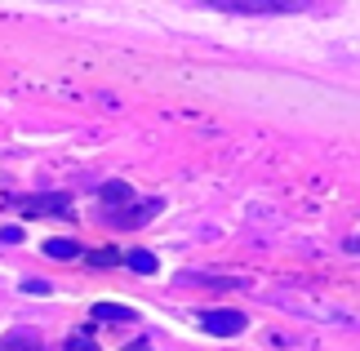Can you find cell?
I'll use <instances>...</instances> for the list:
<instances>
[{"label":"cell","mask_w":360,"mask_h":351,"mask_svg":"<svg viewBox=\"0 0 360 351\" xmlns=\"http://www.w3.org/2000/svg\"><path fill=\"white\" fill-rule=\"evenodd\" d=\"M200 329L214 333V338H236V333L245 329V316L227 312V307H214V312H200Z\"/></svg>","instance_id":"obj_1"},{"label":"cell","mask_w":360,"mask_h":351,"mask_svg":"<svg viewBox=\"0 0 360 351\" xmlns=\"http://www.w3.org/2000/svg\"><path fill=\"white\" fill-rule=\"evenodd\" d=\"M22 214H72V196H63V191H49V196H22L18 200Z\"/></svg>","instance_id":"obj_2"},{"label":"cell","mask_w":360,"mask_h":351,"mask_svg":"<svg viewBox=\"0 0 360 351\" xmlns=\"http://www.w3.org/2000/svg\"><path fill=\"white\" fill-rule=\"evenodd\" d=\"M0 351H40V338L32 329H13V333L0 338Z\"/></svg>","instance_id":"obj_3"},{"label":"cell","mask_w":360,"mask_h":351,"mask_svg":"<svg viewBox=\"0 0 360 351\" xmlns=\"http://www.w3.org/2000/svg\"><path fill=\"white\" fill-rule=\"evenodd\" d=\"M89 316L107 320V325H120V320H134L138 312H134V307H120V302H94V312H89Z\"/></svg>","instance_id":"obj_4"},{"label":"cell","mask_w":360,"mask_h":351,"mask_svg":"<svg viewBox=\"0 0 360 351\" xmlns=\"http://www.w3.org/2000/svg\"><path fill=\"white\" fill-rule=\"evenodd\" d=\"M124 262H129V272H138V276H156V254H147V249H129L124 254Z\"/></svg>","instance_id":"obj_5"},{"label":"cell","mask_w":360,"mask_h":351,"mask_svg":"<svg viewBox=\"0 0 360 351\" xmlns=\"http://www.w3.org/2000/svg\"><path fill=\"white\" fill-rule=\"evenodd\" d=\"M103 205H129L134 200V191H129V182H103Z\"/></svg>","instance_id":"obj_6"},{"label":"cell","mask_w":360,"mask_h":351,"mask_svg":"<svg viewBox=\"0 0 360 351\" xmlns=\"http://www.w3.org/2000/svg\"><path fill=\"white\" fill-rule=\"evenodd\" d=\"M45 254H49V258H58V262H67V258H76V254H80V245H76V241H45Z\"/></svg>","instance_id":"obj_7"},{"label":"cell","mask_w":360,"mask_h":351,"mask_svg":"<svg viewBox=\"0 0 360 351\" xmlns=\"http://www.w3.org/2000/svg\"><path fill=\"white\" fill-rule=\"evenodd\" d=\"M22 289H27V293H36V298H49V293H53L49 280H36V276H27V280H22Z\"/></svg>","instance_id":"obj_8"},{"label":"cell","mask_w":360,"mask_h":351,"mask_svg":"<svg viewBox=\"0 0 360 351\" xmlns=\"http://www.w3.org/2000/svg\"><path fill=\"white\" fill-rule=\"evenodd\" d=\"M67 351H98V343H94L89 333H72V338H67Z\"/></svg>","instance_id":"obj_9"},{"label":"cell","mask_w":360,"mask_h":351,"mask_svg":"<svg viewBox=\"0 0 360 351\" xmlns=\"http://www.w3.org/2000/svg\"><path fill=\"white\" fill-rule=\"evenodd\" d=\"M22 241V227H0V245H18Z\"/></svg>","instance_id":"obj_10"},{"label":"cell","mask_w":360,"mask_h":351,"mask_svg":"<svg viewBox=\"0 0 360 351\" xmlns=\"http://www.w3.org/2000/svg\"><path fill=\"white\" fill-rule=\"evenodd\" d=\"M89 262H94V267H112V262H120V254H112V249H103V254H94Z\"/></svg>","instance_id":"obj_11"},{"label":"cell","mask_w":360,"mask_h":351,"mask_svg":"<svg viewBox=\"0 0 360 351\" xmlns=\"http://www.w3.org/2000/svg\"><path fill=\"white\" fill-rule=\"evenodd\" d=\"M120 351H151V343H124Z\"/></svg>","instance_id":"obj_12"}]
</instances>
